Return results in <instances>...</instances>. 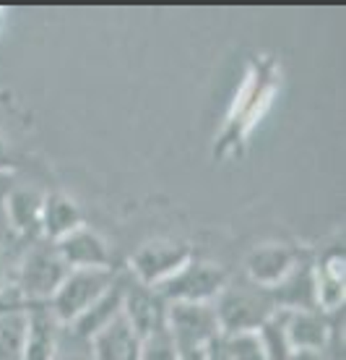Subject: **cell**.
<instances>
[{
    "label": "cell",
    "mask_w": 346,
    "mask_h": 360,
    "mask_svg": "<svg viewBox=\"0 0 346 360\" xmlns=\"http://www.w3.org/2000/svg\"><path fill=\"white\" fill-rule=\"evenodd\" d=\"M42 198H45L42 193H36L32 188H18L8 196V201H6L8 219L18 233H39Z\"/></svg>",
    "instance_id": "16"
},
{
    "label": "cell",
    "mask_w": 346,
    "mask_h": 360,
    "mask_svg": "<svg viewBox=\"0 0 346 360\" xmlns=\"http://www.w3.org/2000/svg\"><path fill=\"white\" fill-rule=\"evenodd\" d=\"M123 290H125V285L120 282V279H115L112 288L107 290L105 295L99 297L86 314H81L73 324L62 326V329H68L71 337H76V340L89 342L102 326H107L115 316H120V311H123Z\"/></svg>",
    "instance_id": "14"
},
{
    "label": "cell",
    "mask_w": 346,
    "mask_h": 360,
    "mask_svg": "<svg viewBox=\"0 0 346 360\" xmlns=\"http://www.w3.org/2000/svg\"><path fill=\"white\" fill-rule=\"evenodd\" d=\"M279 311V308H276ZM292 352H318L331 345V324L318 311H279Z\"/></svg>",
    "instance_id": "11"
},
{
    "label": "cell",
    "mask_w": 346,
    "mask_h": 360,
    "mask_svg": "<svg viewBox=\"0 0 346 360\" xmlns=\"http://www.w3.org/2000/svg\"><path fill=\"white\" fill-rule=\"evenodd\" d=\"M315 282V306L320 311H336L344 306V253L336 251L333 256H326L320 266L312 269Z\"/></svg>",
    "instance_id": "15"
},
{
    "label": "cell",
    "mask_w": 346,
    "mask_h": 360,
    "mask_svg": "<svg viewBox=\"0 0 346 360\" xmlns=\"http://www.w3.org/2000/svg\"><path fill=\"white\" fill-rule=\"evenodd\" d=\"M297 264L300 262H297L292 248L279 243H263L248 253L245 271H248V282H253V285L263 290H274L281 279L289 277V271Z\"/></svg>",
    "instance_id": "10"
},
{
    "label": "cell",
    "mask_w": 346,
    "mask_h": 360,
    "mask_svg": "<svg viewBox=\"0 0 346 360\" xmlns=\"http://www.w3.org/2000/svg\"><path fill=\"white\" fill-rule=\"evenodd\" d=\"M24 314H27V329H24L21 360H53L60 347L62 324L55 319L47 303H29Z\"/></svg>",
    "instance_id": "8"
},
{
    "label": "cell",
    "mask_w": 346,
    "mask_h": 360,
    "mask_svg": "<svg viewBox=\"0 0 346 360\" xmlns=\"http://www.w3.org/2000/svg\"><path fill=\"white\" fill-rule=\"evenodd\" d=\"M24 329H27L24 308L21 311H16V308L0 311V360H21Z\"/></svg>",
    "instance_id": "17"
},
{
    "label": "cell",
    "mask_w": 346,
    "mask_h": 360,
    "mask_svg": "<svg viewBox=\"0 0 346 360\" xmlns=\"http://www.w3.org/2000/svg\"><path fill=\"white\" fill-rule=\"evenodd\" d=\"M65 274H68V266L62 264L53 243L34 245L27 253V259L21 262L18 290L32 303H50V297L55 295V290L60 288Z\"/></svg>",
    "instance_id": "5"
},
{
    "label": "cell",
    "mask_w": 346,
    "mask_h": 360,
    "mask_svg": "<svg viewBox=\"0 0 346 360\" xmlns=\"http://www.w3.org/2000/svg\"><path fill=\"white\" fill-rule=\"evenodd\" d=\"M84 225L81 209L71 196H65L60 191L45 193L42 198V212H39V235L47 243H58L60 238L71 235Z\"/></svg>",
    "instance_id": "13"
},
{
    "label": "cell",
    "mask_w": 346,
    "mask_h": 360,
    "mask_svg": "<svg viewBox=\"0 0 346 360\" xmlns=\"http://www.w3.org/2000/svg\"><path fill=\"white\" fill-rule=\"evenodd\" d=\"M289 360H320L318 352H305V350H297L289 355Z\"/></svg>",
    "instance_id": "21"
},
{
    "label": "cell",
    "mask_w": 346,
    "mask_h": 360,
    "mask_svg": "<svg viewBox=\"0 0 346 360\" xmlns=\"http://www.w3.org/2000/svg\"><path fill=\"white\" fill-rule=\"evenodd\" d=\"M138 360H182L178 347L172 342L167 329L151 334L146 340H141V350H138Z\"/></svg>",
    "instance_id": "19"
},
{
    "label": "cell",
    "mask_w": 346,
    "mask_h": 360,
    "mask_svg": "<svg viewBox=\"0 0 346 360\" xmlns=\"http://www.w3.org/2000/svg\"><path fill=\"white\" fill-rule=\"evenodd\" d=\"M115 279L117 277L112 266H105V269H68L65 279L60 282V288L55 290V295L50 297L47 306L62 326H68L81 314H86L99 297L112 288Z\"/></svg>",
    "instance_id": "2"
},
{
    "label": "cell",
    "mask_w": 346,
    "mask_h": 360,
    "mask_svg": "<svg viewBox=\"0 0 346 360\" xmlns=\"http://www.w3.org/2000/svg\"><path fill=\"white\" fill-rule=\"evenodd\" d=\"M167 308L169 303L154 285H143L138 279L128 282L123 290V316L131 324L138 340L167 329Z\"/></svg>",
    "instance_id": "6"
},
{
    "label": "cell",
    "mask_w": 346,
    "mask_h": 360,
    "mask_svg": "<svg viewBox=\"0 0 346 360\" xmlns=\"http://www.w3.org/2000/svg\"><path fill=\"white\" fill-rule=\"evenodd\" d=\"M6 160V146H3V139H0V162Z\"/></svg>",
    "instance_id": "22"
},
{
    "label": "cell",
    "mask_w": 346,
    "mask_h": 360,
    "mask_svg": "<svg viewBox=\"0 0 346 360\" xmlns=\"http://www.w3.org/2000/svg\"><path fill=\"white\" fill-rule=\"evenodd\" d=\"M53 245L68 269H105L109 266V248H107L105 238L86 225H81L79 230H73L71 235L60 238Z\"/></svg>",
    "instance_id": "9"
},
{
    "label": "cell",
    "mask_w": 346,
    "mask_h": 360,
    "mask_svg": "<svg viewBox=\"0 0 346 360\" xmlns=\"http://www.w3.org/2000/svg\"><path fill=\"white\" fill-rule=\"evenodd\" d=\"M213 314L219 321L222 337L240 332H258L274 316L276 306L271 292L258 285H224V290L213 297Z\"/></svg>",
    "instance_id": "1"
},
{
    "label": "cell",
    "mask_w": 346,
    "mask_h": 360,
    "mask_svg": "<svg viewBox=\"0 0 346 360\" xmlns=\"http://www.w3.org/2000/svg\"><path fill=\"white\" fill-rule=\"evenodd\" d=\"M187 259H193L187 245L175 240H151L131 256V269L143 285H159L172 277Z\"/></svg>",
    "instance_id": "7"
},
{
    "label": "cell",
    "mask_w": 346,
    "mask_h": 360,
    "mask_svg": "<svg viewBox=\"0 0 346 360\" xmlns=\"http://www.w3.org/2000/svg\"><path fill=\"white\" fill-rule=\"evenodd\" d=\"M224 345H227V352H229L232 360H268L263 340L258 332L227 334Z\"/></svg>",
    "instance_id": "18"
},
{
    "label": "cell",
    "mask_w": 346,
    "mask_h": 360,
    "mask_svg": "<svg viewBox=\"0 0 346 360\" xmlns=\"http://www.w3.org/2000/svg\"><path fill=\"white\" fill-rule=\"evenodd\" d=\"M53 360H94V358H91V352H89V350H84V352H76V350L62 352L60 347H58V352H55V358H53Z\"/></svg>",
    "instance_id": "20"
},
{
    "label": "cell",
    "mask_w": 346,
    "mask_h": 360,
    "mask_svg": "<svg viewBox=\"0 0 346 360\" xmlns=\"http://www.w3.org/2000/svg\"><path fill=\"white\" fill-rule=\"evenodd\" d=\"M167 332L180 358L201 355L222 334L211 303H169Z\"/></svg>",
    "instance_id": "3"
},
{
    "label": "cell",
    "mask_w": 346,
    "mask_h": 360,
    "mask_svg": "<svg viewBox=\"0 0 346 360\" xmlns=\"http://www.w3.org/2000/svg\"><path fill=\"white\" fill-rule=\"evenodd\" d=\"M227 285V271L213 262L187 259L172 277L154 285L167 303H213Z\"/></svg>",
    "instance_id": "4"
},
{
    "label": "cell",
    "mask_w": 346,
    "mask_h": 360,
    "mask_svg": "<svg viewBox=\"0 0 346 360\" xmlns=\"http://www.w3.org/2000/svg\"><path fill=\"white\" fill-rule=\"evenodd\" d=\"M138 350L141 340L125 321L123 311L89 340V352L94 360H138Z\"/></svg>",
    "instance_id": "12"
}]
</instances>
